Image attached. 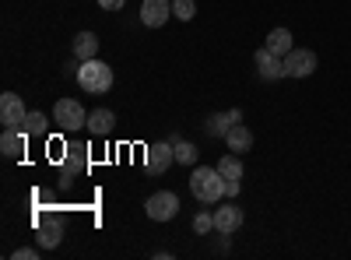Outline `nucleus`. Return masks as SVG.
<instances>
[{
    "instance_id": "nucleus-13",
    "label": "nucleus",
    "mask_w": 351,
    "mask_h": 260,
    "mask_svg": "<svg viewBox=\"0 0 351 260\" xmlns=\"http://www.w3.org/2000/svg\"><path fill=\"white\" fill-rule=\"evenodd\" d=\"M243 113L239 109H228V113H215V117H208V123H204V130H208L211 137H225L232 130V123H239Z\"/></svg>"
},
{
    "instance_id": "nucleus-7",
    "label": "nucleus",
    "mask_w": 351,
    "mask_h": 260,
    "mask_svg": "<svg viewBox=\"0 0 351 260\" xmlns=\"http://www.w3.org/2000/svg\"><path fill=\"white\" fill-rule=\"evenodd\" d=\"M253 64H256V74H260L263 81H278V78H285V56L271 53L267 46H263V49H256Z\"/></svg>"
},
{
    "instance_id": "nucleus-25",
    "label": "nucleus",
    "mask_w": 351,
    "mask_h": 260,
    "mask_svg": "<svg viewBox=\"0 0 351 260\" xmlns=\"http://www.w3.org/2000/svg\"><path fill=\"white\" fill-rule=\"evenodd\" d=\"M239 190H243L239 180H225V197H239Z\"/></svg>"
},
{
    "instance_id": "nucleus-6",
    "label": "nucleus",
    "mask_w": 351,
    "mask_h": 260,
    "mask_svg": "<svg viewBox=\"0 0 351 260\" xmlns=\"http://www.w3.org/2000/svg\"><path fill=\"white\" fill-rule=\"evenodd\" d=\"M316 71V53L313 49H291L285 56V78H309Z\"/></svg>"
},
{
    "instance_id": "nucleus-22",
    "label": "nucleus",
    "mask_w": 351,
    "mask_h": 260,
    "mask_svg": "<svg viewBox=\"0 0 351 260\" xmlns=\"http://www.w3.org/2000/svg\"><path fill=\"white\" fill-rule=\"evenodd\" d=\"M172 14H176V18H183V21H190V18L197 14L193 0H172Z\"/></svg>"
},
{
    "instance_id": "nucleus-1",
    "label": "nucleus",
    "mask_w": 351,
    "mask_h": 260,
    "mask_svg": "<svg viewBox=\"0 0 351 260\" xmlns=\"http://www.w3.org/2000/svg\"><path fill=\"white\" fill-rule=\"evenodd\" d=\"M190 193L200 200V204H218L225 197V176L218 172V165H197L190 172Z\"/></svg>"
},
{
    "instance_id": "nucleus-26",
    "label": "nucleus",
    "mask_w": 351,
    "mask_h": 260,
    "mask_svg": "<svg viewBox=\"0 0 351 260\" xmlns=\"http://www.w3.org/2000/svg\"><path fill=\"white\" fill-rule=\"evenodd\" d=\"M123 4H127V0H99V8H102V11H120Z\"/></svg>"
},
{
    "instance_id": "nucleus-15",
    "label": "nucleus",
    "mask_w": 351,
    "mask_h": 260,
    "mask_svg": "<svg viewBox=\"0 0 351 260\" xmlns=\"http://www.w3.org/2000/svg\"><path fill=\"white\" fill-rule=\"evenodd\" d=\"M88 130H92L95 137H106L112 127H116V113L112 109H95V113H88Z\"/></svg>"
},
{
    "instance_id": "nucleus-14",
    "label": "nucleus",
    "mask_w": 351,
    "mask_h": 260,
    "mask_svg": "<svg viewBox=\"0 0 351 260\" xmlns=\"http://www.w3.org/2000/svg\"><path fill=\"white\" fill-rule=\"evenodd\" d=\"M25 130L21 127H4V134H0V152H4L8 158H18L25 152Z\"/></svg>"
},
{
    "instance_id": "nucleus-18",
    "label": "nucleus",
    "mask_w": 351,
    "mask_h": 260,
    "mask_svg": "<svg viewBox=\"0 0 351 260\" xmlns=\"http://www.w3.org/2000/svg\"><path fill=\"white\" fill-rule=\"evenodd\" d=\"M21 130H25L28 137H43V134L49 130L46 113H28V117H25V123H21Z\"/></svg>"
},
{
    "instance_id": "nucleus-23",
    "label": "nucleus",
    "mask_w": 351,
    "mask_h": 260,
    "mask_svg": "<svg viewBox=\"0 0 351 260\" xmlns=\"http://www.w3.org/2000/svg\"><path fill=\"white\" fill-rule=\"evenodd\" d=\"M215 228V215H208V211H200L197 218H193V233L197 236H204V233H211Z\"/></svg>"
},
{
    "instance_id": "nucleus-10",
    "label": "nucleus",
    "mask_w": 351,
    "mask_h": 260,
    "mask_svg": "<svg viewBox=\"0 0 351 260\" xmlns=\"http://www.w3.org/2000/svg\"><path fill=\"white\" fill-rule=\"evenodd\" d=\"M243 222H246V215H243V208H239V204H221V208L215 211V228H218L221 236L239 233Z\"/></svg>"
},
{
    "instance_id": "nucleus-19",
    "label": "nucleus",
    "mask_w": 351,
    "mask_h": 260,
    "mask_svg": "<svg viewBox=\"0 0 351 260\" xmlns=\"http://www.w3.org/2000/svg\"><path fill=\"white\" fill-rule=\"evenodd\" d=\"M218 172L225 180H243V162H239V155H225L221 162H218Z\"/></svg>"
},
{
    "instance_id": "nucleus-4",
    "label": "nucleus",
    "mask_w": 351,
    "mask_h": 260,
    "mask_svg": "<svg viewBox=\"0 0 351 260\" xmlns=\"http://www.w3.org/2000/svg\"><path fill=\"white\" fill-rule=\"evenodd\" d=\"M144 215H148L152 222H172L176 215H180V197H176L172 190L152 193L148 204H144Z\"/></svg>"
},
{
    "instance_id": "nucleus-5",
    "label": "nucleus",
    "mask_w": 351,
    "mask_h": 260,
    "mask_svg": "<svg viewBox=\"0 0 351 260\" xmlns=\"http://www.w3.org/2000/svg\"><path fill=\"white\" fill-rule=\"evenodd\" d=\"M172 162H176V144H172V141L148 144V152H144V169H148L152 176H162Z\"/></svg>"
},
{
    "instance_id": "nucleus-11",
    "label": "nucleus",
    "mask_w": 351,
    "mask_h": 260,
    "mask_svg": "<svg viewBox=\"0 0 351 260\" xmlns=\"http://www.w3.org/2000/svg\"><path fill=\"white\" fill-rule=\"evenodd\" d=\"M172 18V0H144L141 4V21L148 28H162Z\"/></svg>"
},
{
    "instance_id": "nucleus-9",
    "label": "nucleus",
    "mask_w": 351,
    "mask_h": 260,
    "mask_svg": "<svg viewBox=\"0 0 351 260\" xmlns=\"http://www.w3.org/2000/svg\"><path fill=\"white\" fill-rule=\"evenodd\" d=\"M60 239H64V222L56 218V215L39 218V225H36V243H39L43 250H53V246H60Z\"/></svg>"
},
{
    "instance_id": "nucleus-2",
    "label": "nucleus",
    "mask_w": 351,
    "mask_h": 260,
    "mask_svg": "<svg viewBox=\"0 0 351 260\" xmlns=\"http://www.w3.org/2000/svg\"><path fill=\"white\" fill-rule=\"evenodd\" d=\"M77 84H81L88 95H106V92L112 88V67L102 64L99 56H95V60H81V67H77Z\"/></svg>"
},
{
    "instance_id": "nucleus-8",
    "label": "nucleus",
    "mask_w": 351,
    "mask_h": 260,
    "mask_svg": "<svg viewBox=\"0 0 351 260\" xmlns=\"http://www.w3.org/2000/svg\"><path fill=\"white\" fill-rule=\"evenodd\" d=\"M25 117H28V109H25L21 95H14V92L0 95V123H4V127H21Z\"/></svg>"
},
{
    "instance_id": "nucleus-21",
    "label": "nucleus",
    "mask_w": 351,
    "mask_h": 260,
    "mask_svg": "<svg viewBox=\"0 0 351 260\" xmlns=\"http://www.w3.org/2000/svg\"><path fill=\"white\" fill-rule=\"evenodd\" d=\"M84 152H88V148H71V152H67V176H71V172H81V169H84V162H88Z\"/></svg>"
},
{
    "instance_id": "nucleus-3",
    "label": "nucleus",
    "mask_w": 351,
    "mask_h": 260,
    "mask_svg": "<svg viewBox=\"0 0 351 260\" xmlns=\"http://www.w3.org/2000/svg\"><path fill=\"white\" fill-rule=\"evenodd\" d=\"M53 123L71 134V130H81L88 123V113H84V106L77 99H60L53 106Z\"/></svg>"
},
{
    "instance_id": "nucleus-20",
    "label": "nucleus",
    "mask_w": 351,
    "mask_h": 260,
    "mask_svg": "<svg viewBox=\"0 0 351 260\" xmlns=\"http://www.w3.org/2000/svg\"><path fill=\"white\" fill-rule=\"evenodd\" d=\"M197 158H200V152L193 148V144L190 141H180V144H176V162H180V165H197Z\"/></svg>"
},
{
    "instance_id": "nucleus-16",
    "label": "nucleus",
    "mask_w": 351,
    "mask_h": 260,
    "mask_svg": "<svg viewBox=\"0 0 351 260\" xmlns=\"http://www.w3.org/2000/svg\"><path fill=\"white\" fill-rule=\"evenodd\" d=\"M74 56H77V60H95V56H99V36L95 32H77Z\"/></svg>"
},
{
    "instance_id": "nucleus-17",
    "label": "nucleus",
    "mask_w": 351,
    "mask_h": 260,
    "mask_svg": "<svg viewBox=\"0 0 351 260\" xmlns=\"http://www.w3.org/2000/svg\"><path fill=\"white\" fill-rule=\"evenodd\" d=\"M267 49L278 53V56H288L291 49H295V43H291V32L288 28H271V36H267Z\"/></svg>"
},
{
    "instance_id": "nucleus-12",
    "label": "nucleus",
    "mask_w": 351,
    "mask_h": 260,
    "mask_svg": "<svg viewBox=\"0 0 351 260\" xmlns=\"http://www.w3.org/2000/svg\"><path fill=\"white\" fill-rule=\"evenodd\" d=\"M225 144H228L232 155H246L253 148V130L246 123H232V130L225 134Z\"/></svg>"
},
{
    "instance_id": "nucleus-24",
    "label": "nucleus",
    "mask_w": 351,
    "mask_h": 260,
    "mask_svg": "<svg viewBox=\"0 0 351 260\" xmlns=\"http://www.w3.org/2000/svg\"><path fill=\"white\" fill-rule=\"evenodd\" d=\"M36 257H39L36 246H21V250H14V260H36Z\"/></svg>"
}]
</instances>
